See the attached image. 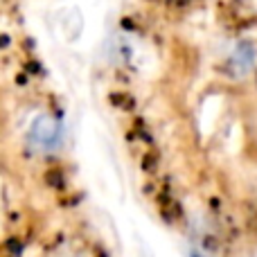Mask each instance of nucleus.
Segmentation results:
<instances>
[{
	"instance_id": "obj_1",
	"label": "nucleus",
	"mask_w": 257,
	"mask_h": 257,
	"mask_svg": "<svg viewBox=\"0 0 257 257\" xmlns=\"http://www.w3.org/2000/svg\"><path fill=\"white\" fill-rule=\"evenodd\" d=\"M111 106L169 226L205 241L257 235V0H133Z\"/></svg>"
},
{
	"instance_id": "obj_2",
	"label": "nucleus",
	"mask_w": 257,
	"mask_h": 257,
	"mask_svg": "<svg viewBox=\"0 0 257 257\" xmlns=\"http://www.w3.org/2000/svg\"><path fill=\"white\" fill-rule=\"evenodd\" d=\"M63 138V126L57 115L52 113H41L32 120L27 128V147L39 156H48L59 149Z\"/></svg>"
}]
</instances>
